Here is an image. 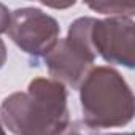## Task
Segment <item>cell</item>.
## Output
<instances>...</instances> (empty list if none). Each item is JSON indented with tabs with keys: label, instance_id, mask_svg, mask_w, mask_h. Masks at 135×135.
<instances>
[{
	"label": "cell",
	"instance_id": "1",
	"mask_svg": "<svg viewBox=\"0 0 135 135\" xmlns=\"http://www.w3.org/2000/svg\"><path fill=\"white\" fill-rule=\"evenodd\" d=\"M67 88L49 78H33L26 92L3 99L0 118L15 135H60L70 124Z\"/></svg>",
	"mask_w": 135,
	"mask_h": 135
},
{
	"label": "cell",
	"instance_id": "2",
	"mask_svg": "<svg viewBox=\"0 0 135 135\" xmlns=\"http://www.w3.org/2000/svg\"><path fill=\"white\" fill-rule=\"evenodd\" d=\"M84 124L91 129L122 127L135 113L133 94L122 75L107 65L92 67L80 86Z\"/></svg>",
	"mask_w": 135,
	"mask_h": 135
},
{
	"label": "cell",
	"instance_id": "3",
	"mask_svg": "<svg viewBox=\"0 0 135 135\" xmlns=\"http://www.w3.org/2000/svg\"><path fill=\"white\" fill-rule=\"evenodd\" d=\"M94 21L95 18L75 19L69 27L67 37L59 40L45 56V64L52 76L51 80L72 89H80L97 57L91 45V29Z\"/></svg>",
	"mask_w": 135,
	"mask_h": 135
},
{
	"label": "cell",
	"instance_id": "4",
	"mask_svg": "<svg viewBox=\"0 0 135 135\" xmlns=\"http://www.w3.org/2000/svg\"><path fill=\"white\" fill-rule=\"evenodd\" d=\"M7 33L21 51L33 57H45L59 41L60 26L40 8L26 7L11 13Z\"/></svg>",
	"mask_w": 135,
	"mask_h": 135
},
{
	"label": "cell",
	"instance_id": "5",
	"mask_svg": "<svg viewBox=\"0 0 135 135\" xmlns=\"http://www.w3.org/2000/svg\"><path fill=\"white\" fill-rule=\"evenodd\" d=\"M91 45L105 62L133 69L135 24L130 18L95 19L91 29Z\"/></svg>",
	"mask_w": 135,
	"mask_h": 135
},
{
	"label": "cell",
	"instance_id": "6",
	"mask_svg": "<svg viewBox=\"0 0 135 135\" xmlns=\"http://www.w3.org/2000/svg\"><path fill=\"white\" fill-rule=\"evenodd\" d=\"M89 8L102 13V15H108L110 18H130L135 13V7L133 5H122V3H116V2H97V3H89Z\"/></svg>",
	"mask_w": 135,
	"mask_h": 135
},
{
	"label": "cell",
	"instance_id": "7",
	"mask_svg": "<svg viewBox=\"0 0 135 135\" xmlns=\"http://www.w3.org/2000/svg\"><path fill=\"white\" fill-rule=\"evenodd\" d=\"M94 129H91L84 121H73L65 127V130L60 135H94Z\"/></svg>",
	"mask_w": 135,
	"mask_h": 135
},
{
	"label": "cell",
	"instance_id": "8",
	"mask_svg": "<svg viewBox=\"0 0 135 135\" xmlns=\"http://www.w3.org/2000/svg\"><path fill=\"white\" fill-rule=\"evenodd\" d=\"M10 19H11V13H10L8 7L3 5V3H0V33H3V32L8 30Z\"/></svg>",
	"mask_w": 135,
	"mask_h": 135
},
{
	"label": "cell",
	"instance_id": "9",
	"mask_svg": "<svg viewBox=\"0 0 135 135\" xmlns=\"http://www.w3.org/2000/svg\"><path fill=\"white\" fill-rule=\"evenodd\" d=\"M7 46H5V41L0 38V69L5 65V62H7Z\"/></svg>",
	"mask_w": 135,
	"mask_h": 135
},
{
	"label": "cell",
	"instance_id": "10",
	"mask_svg": "<svg viewBox=\"0 0 135 135\" xmlns=\"http://www.w3.org/2000/svg\"><path fill=\"white\" fill-rule=\"evenodd\" d=\"M97 135H100V133H97ZM105 135H133V133L127 132V133H105Z\"/></svg>",
	"mask_w": 135,
	"mask_h": 135
},
{
	"label": "cell",
	"instance_id": "11",
	"mask_svg": "<svg viewBox=\"0 0 135 135\" xmlns=\"http://www.w3.org/2000/svg\"><path fill=\"white\" fill-rule=\"evenodd\" d=\"M0 135H7V132H5L3 127H2V122H0Z\"/></svg>",
	"mask_w": 135,
	"mask_h": 135
}]
</instances>
